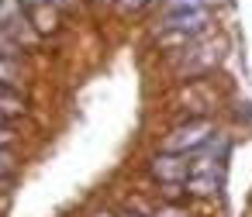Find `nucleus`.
<instances>
[{
	"instance_id": "1",
	"label": "nucleus",
	"mask_w": 252,
	"mask_h": 217,
	"mask_svg": "<svg viewBox=\"0 0 252 217\" xmlns=\"http://www.w3.org/2000/svg\"><path fill=\"white\" fill-rule=\"evenodd\" d=\"M211 121H190V124H180L173 135H166L162 141V152H173V155H193L200 145L211 141Z\"/></svg>"
},
{
	"instance_id": "2",
	"label": "nucleus",
	"mask_w": 252,
	"mask_h": 217,
	"mask_svg": "<svg viewBox=\"0 0 252 217\" xmlns=\"http://www.w3.org/2000/svg\"><path fill=\"white\" fill-rule=\"evenodd\" d=\"M152 172H156L166 186H180V183H187V176H190V155H173V152H162V155H156Z\"/></svg>"
},
{
	"instance_id": "3",
	"label": "nucleus",
	"mask_w": 252,
	"mask_h": 217,
	"mask_svg": "<svg viewBox=\"0 0 252 217\" xmlns=\"http://www.w3.org/2000/svg\"><path fill=\"white\" fill-rule=\"evenodd\" d=\"M211 21V14H207V7L204 11H187V14H169L166 21H162V28H169V31H180V35H197L204 25Z\"/></svg>"
},
{
	"instance_id": "4",
	"label": "nucleus",
	"mask_w": 252,
	"mask_h": 217,
	"mask_svg": "<svg viewBox=\"0 0 252 217\" xmlns=\"http://www.w3.org/2000/svg\"><path fill=\"white\" fill-rule=\"evenodd\" d=\"M7 25H25L21 21V0H0V28Z\"/></svg>"
},
{
	"instance_id": "5",
	"label": "nucleus",
	"mask_w": 252,
	"mask_h": 217,
	"mask_svg": "<svg viewBox=\"0 0 252 217\" xmlns=\"http://www.w3.org/2000/svg\"><path fill=\"white\" fill-rule=\"evenodd\" d=\"M207 0H166V11L169 14H187V11H204Z\"/></svg>"
},
{
	"instance_id": "6",
	"label": "nucleus",
	"mask_w": 252,
	"mask_h": 217,
	"mask_svg": "<svg viewBox=\"0 0 252 217\" xmlns=\"http://www.w3.org/2000/svg\"><path fill=\"white\" fill-rule=\"evenodd\" d=\"M14 52H21L18 42H11L7 35H0V55H14Z\"/></svg>"
},
{
	"instance_id": "7",
	"label": "nucleus",
	"mask_w": 252,
	"mask_h": 217,
	"mask_svg": "<svg viewBox=\"0 0 252 217\" xmlns=\"http://www.w3.org/2000/svg\"><path fill=\"white\" fill-rule=\"evenodd\" d=\"M156 217H183V210L176 207V203H166V207H159V214Z\"/></svg>"
},
{
	"instance_id": "8",
	"label": "nucleus",
	"mask_w": 252,
	"mask_h": 217,
	"mask_svg": "<svg viewBox=\"0 0 252 217\" xmlns=\"http://www.w3.org/2000/svg\"><path fill=\"white\" fill-rule=\"evenodd\" d=\"M11 165H14V159H11L4 148H0V176H4V172H11Z\"/></svg>"
},
{
	"instance_id": "9",
	"label": "nucleus",
	"mask_w": 252,
	"mask_h": 217,
	"mask_svg": "<svg viewBox=\"0 0 252 217\" xmlns=\"http://www.w3.org/2000/svg\"><path fill=\"white\" fill-rule=\"evenodd\" d=\"M11 138H14V131H11V128H0V148H7V145H11Z\"/></svg>"
},
{
	"instance_id": "10",
	"label": "nucleus",
	"mask_w": 252,
	"mask_h": 217,
	"mask_svg": "<svg viewBox=\"0 0 252 217\" xmlns=\"http://www.w3.org/2000/svg\"><path fill=\"white\" fill-rule=\"evenodd\" d=\"M145 0H121V11H138Z\"/></svg>"
},
{
	"instance_id": "11",
	"label": "nucleus",
	"mask_w": 252,
	"mask_h": 217,
	"mask_svg": "<svg viewBox=\"0 0 252 217\" xmlns=\"http://www.w3.org/2000/svg\"><path fill=\"white\" fill-rule=\"evenodd\" d=\"M4 121H7V107H0V128H4Z\"/></svg>"
},
{
	"instance_id": "12",
	"label": "nucleus",
	"mask_w": 252,
	"mask_h": 217,
	"mask_svg": "<svg viewBox=\"0 0 252 217\" xmlns=\"http://www.w3.org/2000/svg\"><path fill=\"white\" fill-rule=\"evenodd\" d=\"M125 217H142V214H125Z\"/></svg>"
},
{
	"instance_id": "13",
	"label": "nucleus",
	"mask_w": 252,
	"mask_h": 217,
	"mask_svg": "<svg viewBox=\"0 0 252 217\" xmlns=\"http://www.w3.org/2000/svg\"><path fill=\"white\" fill-rule=\"evenodd\" d=\"M97 217H111V214H97Z\"/></svg>"
},
{
	"instance_id": "14",
	"label": "nucleus",
	"mask_w": 252,
	"mask_h": 217,
	"mask_svg": "<svg viewBox=\"0 0 252 217\" xmlns=\"http://www.w3.org/2000/svg\"><path fill=\"white\" fill-rule=\"evenodd\" d=\"M28 4H38V0H28Z\"/></svg>"
}]
</instances>
